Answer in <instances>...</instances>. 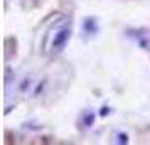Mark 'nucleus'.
Returning <instances> with one entry per match:
<instances>
[]
</instances>
